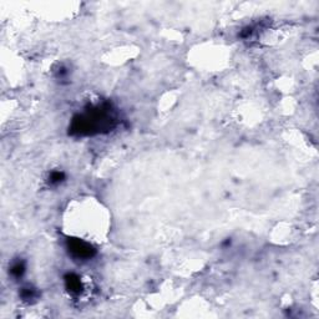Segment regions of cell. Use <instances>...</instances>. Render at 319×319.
<instances>
[{
	"mask_svg": "<svg viewBox=\"0 0 319 319\" xmlns=\"http://www.w3.org/2000/svg\"><path fill=\"white\" fill-rule=\"evenodd\" d=\"M70 251L73 252L75 256L80 257V258H89L92 256V249L90 244L85 243V242L80 241V239H75L71 242Z\"/></svg>",
	"mask_w": 319,
	"mask_h": 319,
	"instance_id": "cell-1",
	"label": "cell"
}]
</instances>
